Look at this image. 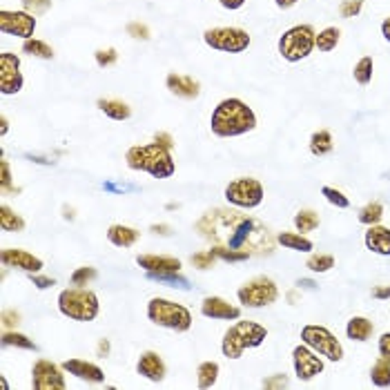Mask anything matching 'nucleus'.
<instances>
[{"instance_id": "nucleus-42", "label": "nucleus", "mask_w": 390, "mask_h": 390, "mask_svg": "<svg viewBox=\"0 0 390 390\" xmlns=\"http://www.w3.org/2000/svg\"><path fill=\"white\" fill-rule=\"evenodd\" d=\"M22 7L29 11L32 16H41L52 7V0H22Z\"/></svg>"}, {"instance_id": "nucleus-2", "label": "nucleus", "mask_w": 390, "mask_h": 390, "mask_svg": "<svg viewBox=\"0 0 390 390\" xmlns=\"http://www.w3.org/2000/svg\"><path fill=\"white\" fill-rule=\"evenodd\" d=\"M125 161L130 169L145 172L152 179H169L176 172V163H174L172 154L156 141L150 145H134V148L127 150Z\"/></svg>"}, {"instance_id": "nucleus-51", "label": "nucleus", "mask_w": 390, "mask_h": 390, "mask_svg": "<svg viewBox=\"0 0 390 390\" xmlns=\"http://www.w3.org/2000/svg\"><path fill=\"white\" fill-rule=\"evenodd\" d=\"M218 3H221V7H225V9H241L248 0H218Z\"/></svg>"}, {"instance_id": "nucleus-43", "label": "nucleus", "mask_w": 390, "mask_h": 390, "mask_svg": "<svg viewBox=\"0 0 390 390\" xmlns=\"http://www.w3.org/2000/svg\"><path fill=\"white\" fill-rule=\"evenodd\" d=\"M116 60H118V54H116V50H112V47H109V50L96 52V63H99V67H109V65H114Z\"/></svg>"}, {"instance_id": "nucleus-4", "label": "nucleus", "mask_w": 390, "mask_h": 390, "mask_svg": "<svg viewBox=\"0 0 390 390\" xmlns=\"http://www.w3.org/2000/svg\"><path fill=\"white\" fill-rule=\"evenodd\" d=\"M58 310L71 321H94L99 316L101 303L96 292L88 288H67L58 295Z\"/></svg>"}, {"instance_id": "nucleus-29", "label": "nucleus", "mask_w": 390, "mask_h": 390, "mask_svg": "<svg viewBox=\"0 0 390 390\" xmlns=\"http://www.w3.org/2000/svg\"><path fill=\"white\" fill-rule=\"evenodd\" d=\"M218 379V363L216 361H203L197 368V386L199 388H212Z\"/></svg>"}, {"instance_id": "nucleus-17", "label": "nucleus", "mask_w": 390, "mask_h": 390, "mask_svg": "<svg viewBox=\"0 0 390 390\" xmlns=\"http://www.w3.org/2000/svg\"><path fill=\"white\" fill-rule=\"evenodd\" d=\"M137 263L148 274H176V272H181V259L163 257V254H139Z\"/></svg>"}, {"instance_id": "nucleus-24", "label": "nucleus", "mask_w": 390, "mask_h": 390, "mask_svg": "<svg viewBox=\"0 0 390 390\" xmlns=\"http://www.w3.org/2000/svg\"><path fill=\"white\" fill-rule=\"evenodd\" d=\"M277 241L281 243L286 250H295V252H310L314 248L312 241L301 232H279Z\"/></svg>"}, {"instance_id": "nucleus-19", "label": "nucleus", "mask_w": 390, "mask_h": 390, "mask_svg": "<svg viewBox=\"0 0 390 390\" xmlns=\"http://www.w3.org/2000/svg\"><path fill=\"white\" fill-rule=\"evenodd\" d=\"M63 368H65V372H69L71 377H76V379H81V382H88V384H103L105 382L103 368L92 361L67 359V361H63Z\"/></svg>"}, {"instance_id": "nucleus-38", "label": "nucleus", "mask_w": 390, "mask_h": 390, "mask_svg": "<svg viewBox=\"0 0 390 390\" xmlns=\"http://www.w3.org/2000/svg\"><path fill=\"white\" fill-rule=\"evenodd\" d=\"M212 252L216 254L218 259H223V261H246V259H250V252L225 248V246H216V248H212Z\"/></svg>"}, {"instance_id": "nucleus-10", "label": "nucleus", "mask_w": 390, "mask_h": 390, "mask_svg": "<svg viewBox=\"0 0 390 390\" xmlns=\"http://www.w3.org/2000/svg\"><path fill=\"white\" fill-rule=\"evenodd\" d=\"M208 47L225 54H241L250 47V34L239 27H214L203 34Z\"/></svg>"}, {"instance_id": "nucleus-57", "label": "nucleus", "mask_w": 390, "mask_h": 390, "mask_svg": "<svg viewBox=\"0 0 390 390\" xmlns=\"http://www.w3.org/2000/svg\"><path fill=\"white\" fill-rule=\"evenodd\" d=\"M0 125H3V137H5V134H7V130H9V123H7V116H3V118H0Z\"/></svg>"}, {"instance_id": "nucleus-53", "label": "nucleus", "mask_w": 390, "mask_h": 390, "mask_svg": "<svg viewBox=\"0 0 390 390\" xmlns=\"http://www.w3.org/2000/svg\"><path fill=\"white\" fill-rule=\"evenodd\" d=\"M96 352H99L101 359H105V357L109 355V341H107V339H101V341H99V348H96Z\"/></svg>"}, {"instance_id": "nucleus-13", "label": "nucleus", "mask_w": 390, "mask_h": 390, "mask_svg": "<svg viewBox=\"0 0 390 390\" xmlns=\"http://www.w3.org/2000/svg\"><path fill=\"white\" fill-rule=\"evenodd\" d=\"M0 32L5 36H18V39L27 41L36 32V18L29 11H0Z\"/></svg>"}, {"instance_id": "nucleus-16", "label": "nucleus", "mask_w": 390, "mask_h": 390, "mask_svg": "<svg viewBox=\"0 0 390 390\" xmlns=\"http://www.w3.org/2000/svg\"><path fill=\"white\" fill-rule=\"evenodd\" d=\"M201 314L216 321H237L241 316V308L232 306L221 297H205L201 303Z\"/></svg>"}, {"instance_id": "nucleus-27", "label": "nucleus", "mask_w": 390, "mask_h": 390, "mask_svg": "<svg viewBox=\"0 0 390 390\" xmlns=\"http://www.w3.org/2000/svg\"><path fill=\"white\" fill-rule=\"evenodd\" d=\"M0 228H3V232H22L25 230V218L3 203L0 205Z\"/></svg>"}, {"instance_id": "nucleus-28", "label": "nucleus", "mask_w": 390, "mask_h": 390, "mask_svg": "<svg viewBox=\"0 0 390 390\" xmlns=\"http://www.w3.org/2000/svg\"><path fill=\"white\" fill-rule=\"evenodd\" d=\"M339 39H341V32L337 27H326L321 29L319 34H316V39H314V47L319 52L328 54V52H333L335 47L339 45Z\"/></svg>"}, {"instance_id": "nucleus-8", "label": "nucleus", "mask_w": 390, "mask_h": 390, "mask_svg": "<svg viewBox=\"0 0 390 390\" xmlns=\"http://www.w3.org/2000/svg\"><path fill=\"white\" fill-rule=\"evenodd\" d=\"M301 341L306 346H310L316 355L326 357L328 361H341L344 359V346L341 341L328 330L326 326H316V323H308L301 328Z\"/></svg>"}, {"instance_id": "nucleus-46", "label": "nucleus", "mask_w": 390, "mask_h": 390, "mask_svg": "<svg viewBox=\"0 0 390 390\" xmlns=\"http://www.w3.org/2000/svg\"><path fill=\"white\" fill-rule=\"evenodd\" d=\"M127 34L134 36V39H141V41H148L150 39V32L145 25H139V22H132V25H127Z\"/></svg>"}, {"instance_id": "nucleus-20", "label": "nucleus", "mask_w": 390, "mask_h": 390, "mask_svg": "<svg viewBox=\"0 0 390 390\" xmlns=\"http://www.w3.org/2000/svg\"><path fill=\"white\" fill-rule=\"evenodd\" d=\"M365 248L382 257H390V228L386 225H368V232L363 237Z\"/></svg>"}, {"instance_id": "nucleus-45", "label": "nucleus", "mask_w": 390, "mask_h": 390, "mask_svg": "<svg viewBox=\"0 0 390 390\" xmlns=\"http://www.w3.org/2000/svg\"><path fill=\"white\" fill-rule=\"evenodd\" d=\"M0 186H3V192H9L11 188V172H9V163L5 161H0Z\"/></svg>"}, {"instance_id": "nucleus-58", "label": "nucleus", "mask_w": 390, "mask_h": 390, "mask_svg": "<svg viewBox=\"0 0 390 390\" xmlns=\"http://www.w3.org/2000/svg\"><path fill=\"white\" fill-rule=\"evenodd\" d=\"M299 286H303V288H314V284H312V281H306V279H303V281H299Z\"/></svg>"}, {"instance_id": "nucleus-15", "label": "nucleus", "mask_w": 390, "mask_h": 390, "mask_svg": "<svg viewBox=\"0 0 390 390\" xmlns=\"http://www.w3.org/2000/svg\"><path fill=\"white\" fill-rule=\"evenodd\" d=\"M0 261L5 267H14V270H22L27 274L41 272L43 270V259H39L36 254L20 250V248H5L0 252Z\"/></svg>"}, {"instance_id": "nucleus-52", "label": "nucleus", "mask_w": 390, "mask_h": 390, "mask_svg": "<svg viewBox=\"0 0 390 390\" xmlns=\"http://www.w3.org/2000/svg\"><path fill=\"white\" fill-rule=\"evenodd\" d=\"M154 141H156L158 145H163V148H167V150H172V145H174L172 139H169L167 134H156V139H154Z\"/></svg>"}, {"instance_id": "nucleus-47", "label": "nucleus", "mask_w": 390, "mask_h": 390, "mask_svg": "<svg viewBox=\"0 0 390 390\" xmlns=\"http://www.w3.org/2000/svg\"><path fill=\"white\" fill-rule=\"evenodd\" d=\"M29 281L36 286V288H39V290H47V288H52L56 281H54V279L52 277H41V274H29Z\"/></svg>"}, {"instance_id": "nucleus-41", "label": "nucleus", "mask_w": 390, "mask_h": 390, "mask_svg": "<svg viewBox=\"0 0 390 390\" xmlns=\"http://www.w3.org/2000/svg\"><path fill=\"white\" fill-rule=\"evenodd\" d=\"M216 261V254L212 250L208 252H199V254H192V265L199 267V270H210Z\"/></svg>"}, {"instance_id": "nucleus-11", "label": "nucleus", "mask_w": 390, "mask_h": 390, "mask_svg": "<svg viewBox=\"0 0 390 390\" xmlns=\"http://www.w3.org/2000/svg\"><path fill=\"white\" fill-rule=\"evenodd\" d=\"M63 365H56L50 359H39L32 368V388L34 390H65L67 382Z\"/></svg>"}, {"instance_id": "nucleus-40", "label": "nucleus", "mask_w": 390, "mask_h": 390, "mask_svg": "<svg viewBox=\"0 0 390 390\" xmlns=\"http://www.w3.org/2000/svg\"><path fill=\"white\" fill-rule=\"evenodd\" d=\"M361 9H363V0H341L339 14L344 18H355V16H359Z\"/></svg>"}, {"instance_id": "nucleus-35", "label": "nucleus", "mask_w": 390, "mask_h": 390, "mask_svg": "<svg viewBox=\"0 0 390 390\" xmlns=\"http://www.w3.org/2000/svg\"><path fill=\"white\" fill-rule=\"evenodd\" d=\"M372 69H375L372 58L363 56V58H359V63L355 65V69H352V76H355V81L359 85H368L372 81Z\"/></svg>"}, {"instance_id": "nucleus-26", "label": "nucleus", "mask_w": 390, "mask_h": 390, "mask_svg": "<svg viewBox=\"0 0 390 390\" xmlns=\"http://www.w3.org/2000/svg\"><path fill=\"white\" fill-rule=\"evenodd\" d=\"M310 152L314 156H326V154H330L335 150V141H333V134L328 132V130H319V132H314L312 137H310Z\"/></svg>"}, {"instance_id": "nucleus-18", "label": "nucleus", "mask_w": 390, "mask_h": 390, "mask_svg": "<svg viewBox=\"0 0 390 390\" xmlns=\"http://www.w3.org/2000/svg\"><path fill=\"white\" fill-rule=\"evenodd\" d=\"M137 372H139L141 377H145L148 382L158 384V382L165 379L167 368H165V361L161 359V355H158V352L145 350V352H141V357H139V361H137Z\"/></svg>"}, {"instance_id": "nucleus-44", "label": "nucleus", "mask_w": 390, "mask_h": 390, "mask_svg": "<svg viewBox=\"0 0 390 390\" xmlns=\"http://www.w3.org/2000/svg\"><path fill=\"white\" fill-rule=\"evenodd\" d=\"M261 386L263 388H286L290 386V379H288V375H272V377H265Z\"/></svg>"}, {"instance_id": "nucleus-12", "label": "nucleus", "mask_w": 390, "mask_h": 390, "mask_svg": "<svg viewBox=\"0 0 390 390\" xmlns=\"http://www.w3.org/2000/svg\"><path fill=\"white\" fill-rule=\"evenodd\" d=\"M292 368H295L299 382H310L316 375L323 372V359L321 355H316L310 346H306L301 341V344L292 350Z\"/></svg>"}, {"instance_id": "nucleus-3", "label": "nucleus", "mask_w": 390, "mask_h": 390, "mask_svg": "<svg viewBox=\"0 0 390 390\" xmlns=\"http://www.w3.org/2000/svg\"><path fill=\"white\" fill-rule=\"evenodd\" d=\"M267 339V330L257 321H237L221 339V352L228 359H239L248 348H257Z\"/></svg>"}, {"instance_id": "nucleus-23", "label": "nucleus", "mask_w": 390, "mask_h": 390, "mask_svg": "<svg viewBox=\"0 0 390 390\" xmlns=\"http://www.w3.org/2000/svg\"><path fill=\"white\" fill-rule=\"evenodd\" d=\"M375 333V326L370 319H365V316H352V319L348 321L346 326V335L348 339L352 341H359V344H363V341H368Z\"/></svg>"}, {"instance_id": "nucleus-25", "label": "nucleus", "mask_w": 390, "mask_h": 390, "mask_svg": "<svg viewBox=\"0 0 390 390\" xmlns=\"http://www.w3.org/2000/svg\"><path fill=\"white\" fill-rule=\"evenodd\" d=\"M99 107L105 116H109L112 120H127L132 116V107L123 101H114V99H101Z\"/></svg>"}, {"instance_id": "nucleus-14", "label": "nucleus", "mask_w": 390, "mask_h": 390, "mask_svg": "<svg viewBox=\"0 0 390 390\" xmlns=\"http://www.w3.org/2000/svg\"><path fill=\"white\" fill-rule=\"evenodd\" d=\"M22 90V71L16 54H0V92L5 96L18 94Z\"/></svg>"}, {"instance_id": "nucleus-6", "label": "nucleus", "mask_w": 390, "mask_h": 390, "mask_svg": "<svg viewBox=\"0 0 390 390\" xmlns=\"http://www.w3.org/2000/svg\"><path fill=\"white\" fill-rule=\"evenodd\" d=\"M314 39L316 32L310 25H297L284 32L279 39V54L284 56L288 63H299V60L308 58L314 50Z\"/></svg>"}, {"instance_id": "nucleus-21", "label": "nucleus", "mask_w": 390, "mask_h": 390, "mask_svg": "<svg viewBox=\"0 0 390 390\" xmlns=\"http://www.w3.org/2000/svg\"><path fill=\"white\" fill-rule=\"evenodd\" d=\"M165 85H167V90L172 92V94L181 96V99H188V101L197 99V96L201 94V85H199V81H194L192 76H181V74H174V71H172V74H167Z\"/></svg>"}, {"instance_id": "nucleus-7", "label": "nucleus", "mask_w": 390, "mask_h": 390, "mask_svg": "<svg viewBox=\"0 0 390 390\" xmlns=\"http://www.w3.org/2000/svg\"><path fill=\"white\" fill-rule=\"evenodd\" d=\"M223 194H225V201L230 205H235V208L254 210L263 203L265 190L261 186V181L252 179V176H241V179L230 181Z\"/></svg>"}, {"instance_id": "nucleus-39", "label": "nucleus", "mask_w": 390, "mask_h": 390, "mask_svg": "<svg viewBox=\"0 0 390 390\" xmlns=\"http://www.w3.org/2000/svg\"><path fill=\"white\" fill-rule=\"evenodd\" d=\"M99 277V272H96V267H90V265H85V267H78V270H74V274H71V286H88L90 281H94V279Z\"/></svg>"}, {"instance_id": "nucleus-56", "label": "nucleus", "mask_w": 390, "mask_h": 390, "mask_svg": "<svg viewBox=\"0 0 390 390\" xmlns=\"http://www.w3.org/2000/svg\"><path fill=\"white\" fill-rule=\"evenodd\" d=\"M152 232H156V235H169V228L167 225H152Z\"/></svg>"}, {"instance_id": "nucleus-22", "label": "nucleus", "mask_w": 390, "mask_h": 390, "mask_svg": "<svg viewBox=\"0 0 390 390\" xmlns=\"http://www.w3.org/2000/svg\"><path fill=\"white\" fill-rule=\"evenodd\" d=\"M139 239H141V232L139 230L130 228V225L114 223V225H109V230H107V241L116 248H132Z\"/></svg>"}, {"instance_id": "nucleus-30", "label": "nucleus", "mask_w": 390, "mask_h": 390, "mask_svg": "<svg viewBox=\"0 0 390 390\" xmlns=\"http://www.w3.org/2000/svg\"><path fill=\"white\" fill-rule=\"evenodd\" d=\"M319 214H316L314 210H299L295 214V228H297V232L301 235H308L312 232V230L319 228Z\"/></svg>"}, {"instance_id": "nucleus-33", "label": "nucleus", "mask_w": 390, "mask_h": 390, "mask_svg": "<svg viewBox=\"0 0 390 390\" xmlns=\"http://www.w3.org/2000/svg\"><path fill=\"white\" fill-rule=\"evenodd\" d=\"M306 267L314 274H323V272L333 270V267H335V257H333V254H319V252L310 254L308 261H306Z\"/></svg>"}, {"instance_id": "nucleus-36", "label": "nucleus", "mask_w": 390, "mask_h": 390, "mask_svg": "<svg viewBox=\"0 0 390 390\" xmlns=\"http://www.w3.org/2000/svg\"><path fill=\"white\" fill-rule=\"evenodd\" d=\"M321 197L330 203V205H335V208H339V210H348L350 208V199L346 197L344 192H339L337 188H330V186H323L321 188Z\"/></svg>"}, {"instance_id": "nucleus-31", "label": "nucleus", "mask_w": 390, "mask_h": 390, "mask_svg": "<svg viewBox=\"0 0 390 390\" xmlns=\"http://www.w3.org/2000/svg\"><path fill=\"white\" fill-rule=\"evenodd\" d=\"M370 382L377 388H388L390 386V363L384 357L377 359L375 365L370 368Z\"/></svg>"}, {"instance_id": "nucleus-55", "label": "nucleus", "mask_w": 390, "mask_h": 390, "mask_svg": "<svg viewBox=\"0 0 390 390\" xmlns=\"http://www.w3.org/2000/svg\"><path fill=\"white\" fill-rule=\"evenodd\" d=\"M382 36L390 43V18H386V20L382 22Z\"/></svg>"}, {"instance_id": "nucleus-9", "label": "nucleus", "mask_w": 390, "mask_h": 390, "mask_svg": "<svg viewBox=\"0 0 390 390\" xmlns=\"http://www.w3.org/2000/svg\"><path fill=\"white\" fill-rule=\"evenodd\" d=\"M243 308H265L279 299V288L270 277H254L237 290Z\"/></svg>"}, {"instance_id": "nucleus-54", "label": "nucleus", "mask_w": 390, "mask_h": 390, "mask_svg": "<svg viewBox=\"0 0 390 390\" xmlns=\"http://www.w3.org/2000/svg\"><path fill=\"white\" fill-rule=\"evenodd\" d=\"M299 3V0H274V5L279 9H290V7H295Z\"/></svg>"}, {"instance_id": "nucleus-34", "label": "nucleus", "mask_w": 390, "mask_h": 390, "mask_svg": "<svg viewBox=\"0 0 390 390\" xmlns=\"http://www.w3.org/2000/svg\"><path fill=\"white\" fill-rule=\"evenodd\" d=\"M382 218H384V205L377 201L363 205V208L359 210V223H363V225H377Z\"/></svg>"}, {"instance_id": "nucleus-50", "label": "nucleus", "mask_w": 390, "mask_h": 390, "mask_svg": "<svg viewBox=\"0 0 390 390\" xmlns=\"http://www.w3.org/2000/svg\"><path fill=\"white\" fill-rule=\"evenodd\" d=\"M372 299H379V301L390 299V286H377V288H372Z\"/></svg>"}, {"instance_id": "nucleus-1", "label": "nucleus", "mask_w": 390, "mask_h": 390, "mask_svg": "<svg viewBox=\"0 0 390 390\" xmlns=\"http://www.w3.org/2000/svg\"><path fill=\"white\" fill-rule=\"evenodd\" d=\"M210 127L218 139L241 137V134H248L257 127V114L241 99H225L214 107Z\"/></svg>"}, {"instance_id": "nucleus-32", "label": "nucleus", "mask_w": 390, "mask_h": 390, "mask_svg": "<svg viewBox=\"0 0 390 390\" xmlns=\"http://www.w3.org/2000/svg\"><path fill=\"white\" fill-rule=\"evenodd\" d=\"M22 52L34 56V58H43V60H50L54 58V50L45 41H39V39H27L22 43Z\"/></svg>"}, {"instance_id": "nucleus-37", "label": "nucleus", "mask_w": 390, "mask_h": 390, "mask_svg": "<svg viewBox=\"0 0 390 390\" xmlns=\"http://www.w3.org/2000/svg\"><path fill=\"white\" fill-rule=\"evenodd\" d=\"M3 346L9 348V346H14V348H25V350H36V344L32 339H27L25 335H20L16 330H5L3 333Z\"/></svg>"}, {"instance_id": "nucleus-49", "label": "nucleus", "mask_w": 390, "mask_h": 390, "mask_svg": "<svg viewBox=\"0 0 390 390\" xmlns=\"http://www.w3.org/2000/svg\"><path fill=\"white\" fill-rule=\"evenodd\" d=\"M20 323V314L18 312H14V310H5L3 312V326L7 328H14V326H18Z\"/></svg>"}, {"instance_id": "nucleus-5", "label": "nucleus", "mask_w": 390, "mask_h": 390, "mask_svg": "<svg viewBox=\"0 0 390 390\" xmlns=\"http://www.w3.org/2000/svg\"><path fill=\"white\" fill-rule=\"evenodd\" d=\"M148 319L154 326L167 328L174 333H188L192 328V312L183 303L169 301L163 297H154L148 303Z\"/></svg>"}, {"instance_id": "nucleus-48", "label": "nucleus", "mask_w": 390, "mask_h": 390, "mask_svg": "<svg viewBox=\"0 0 390 390\" xmlns=\"http://www.w3.org/2000/svg\"><path fill=\"white\" fill-rule=\"evenodd\" d=\"M377 350H379V357H384L390 363V333H384L379 337V344H377Z\"/></svg>"}]
</instances>
